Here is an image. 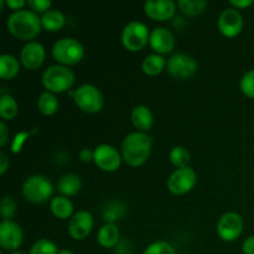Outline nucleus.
<instances>
[{
  "label": "nucleus",
  "mask_w": 254,
  "mask_h": 254,
  "mask_svg": "<svg viewBox=\"0 0 254 254\" xmlns=\"http://www.w3.org/2000/svg\"><path fill=\"white\" fill-rule=\"evenodd\" d=\"M6 27L16 39L27 42L32 41L42 29L41 16L31 9L12 11L6 19Z\"/></svg>",
  "instance_id": "f257e3e1"
},
{
  "label": "nucleus",
  "mask_w": 254,
  "mask_h": 254,
  "mask_svg": "<svg viewBox=\"0 0 254 254\" xmlns=\"http://www.w3.org/2000/svg\"><path fill=\"white\" fill-rule=\"evenodd\" d=\"M153 146V139L148 133L143 131H131L122 143L121 153L123 160L129 166H140L149 159Z\"/></svg>",
  "instance_id": "f03ea898"
},
{
  "label": "nucleus",
  "mask_w": 254,
  "mask_h": 254,
  "mask_svg": "<svg viewBox=\"0 0 254 254\" xmlns=\"http://www.w3.org/2000/svg\"><path fill=\"white\" fill-rule=\"evenodd\" d=\"M76 82V74L64 64H51L42 73V84L45 89L51 93H64L69 92Z\"/></svg>",
  "instance_id": "7ed1b4c3"
},
{
  "label": "nucleus",
  "mask_w": 254,
  "mask_h": 254,
  "mask_svg": "<svg viewBox=\"0 0 254 254\" xmlns=\"http://www.w3.org/2000/svg\"><path fill=\"white\" fill-rule=\"evenodd\" d=\"M51 54L57 64L69 67L83 60L84 46L74 37H61L52 45Z\"/></svg>",
  "instance_id": "20e7f679"
},
{
  "label": "nucleus",
  "mask_w": 254,
  "mask_h": 254,
  "mask_svg": "<svg viewBox=\"0 0 254 254\" xmlns=\"http://www.w3.org/2000/svg\"><path fill=\"white\" fill-rule=\"evenodd\" d=\"M68 94L73 98L76 106L86 113H98L103 108V94L101 89L94 84L83 83L78 88L69 91Z\"/></svg>",
  "instance_id": "39448f33"
},
{
  "label": "nucleus",
  "mask_w": 254,
  "mask_h": 254,
  "mask_svg": "<svg viewBox=\"0 0 254 254\" xmlns=\"http://www.w3.org/2000/svg\"><path fill=\"white\" fill-rule=\"evenodd\" d=\"M21 192L29 202L44 203L54 193V185L46 176L35 174L24 181Z\"/></svg>",
  "instance_id": "423d86ee"
},
{
  "label": "nucleus",
  "mask_w": 254,
  "mask_h": 254,
  "mask_svg": "<svg viewBox=\"0 0 254 254\" xmlns=\"http://www.w3.org/2000/svg\"><path fill=\"white\" fill-rule=\"evenodd\" d=\"M149 31L148 25L139 20H131L124 26L122 31V44L124 45L127 50L131 52H136L143 50L149 44Z\"/></svg>",
  "instance_id": "0eeeda50"
},
{
  "label": "nucleus",
  "mask_w": 254,
  "mask_h": 254,
  "mask_svg": "<svg viewBox=\"0 0 254 254\" xmlns=\"http://www.w3.org/2000/svg\"><path fill=\"white\" fill-rule=\"evenodd\" d=\"M198 68L197 61L191 55L185 52H176L168 59L166 69L169 73L178 79H186L192 77Z\"/></svg>",
  "instance_id": "6e6552de"
},
{
  "label": "nucleus",
  "mask_w": 254,
  "mask_h": 254,
  "mask_svg": "<svg viewBox=\"0 0 254 254\" xmlns=\"http://www.w3.org/2000/svg\"><path fill=\"white\" fill-rule=\"evenodd\" d=\"M197 183L196 171L191 166H185L174 170L166 181L168 190L174 195H185L195 188Z\"/></svg>",
  "instance_id": "1a4fd4ad"
},
{
  "label": "nucleus",
  "mask_w": 254,
  "mask_h": 254,
  "mask_svg": "<svg viewBox=\"0 0 254 254\" xmlns=\"http://www.w3.org/2000/svg\"><path fill=\"white\" fill-rule=\"evenodd\" d=\"M245 222L242 216L235 211L223 213L217 222V235L225 242H233L243 232Z\"/></svg>",
  "instance_id": "9d476101"
},
{
  "label": "nucleus",
  "mask_w": 254,
  "mask_h": 254,
  "mask_svg": "<svg viewBox=\"0 0 254 254\" xmlns=\"http://www.w3.org/2000/svg\"><path fill=\"white\" fill-rule=\"evenodd\" d=\"M93 161L101 170L114 173L121 166L123 156L116 146L111 144H99L93 149Z\"/></svg>",
  "instance_id": "9b49d317"
},
{
  "label": "nucleus",
  "mask_w": 254,
  "mask_h": 254,
  "mask_svg": "<svg viewBox=\"0 0 254 254\" xmlns=\"http://www.w3.org/2000/svg\"><path fill=\"white\" fill-rule=\"evenodd\" d=\"M24 242L22 228L12 220H2L0 223V246L2 251L16 252Z\"/></svg>",
  "instance_id": "f8f14e48"
},
{
  "label": "nucleus",
  "mask_w": 254,
  "mask_h": 254,
  "mask_svg": "<svg viewBox=\"0 0 254 254\" xmlns=\"http://www.w3.org/2000/svg\"><path fill=\"white\" fill-rule=\"evenodd\" d=\"M245 20L242 14L238 9L232 6H228L221 11L217 20L218 30L222 35L227 37H235L242 31Z\"/></svg>",
  "instance_id": "ddd939ff"
},
{
  "label": "nucleus",
  "mask_w": 254,
  "mask_h": 254,
  "mask_svg": "<svg viewBox=\"0 0 254 254\" xmlns=\"http://www.w3.org/2000/svg\"><path fill=\"white\" fill-rule=\"evenodd\" d=\"M94 220L89 211L79 210L68 221V233L73 240L82 241L88 237L93 228Z\"/></svg>",
  "instance_id": "4468645a"
},
{
  "label": "nucleus",
  "mask_w": 254,
  "mask_h": 254,
  "mask_svg": "<svg viewBox=\"0 0 254 254\" xmlns=\"http://www.w3.org/2000/svg\"><path fill=\"white\" fill-rule=\"evenodd\" d=\"M46 59V50L45 46L39 41L26 42L20 51V62L27 69H37Z\"/></svg>",
  "instance_id": "2eb2a0df"
},
{
  "label": "nucleus",
  "mask_w": 254,
  "mask_h": 254,
  "mask_svg": "<svg viewBox=\"0 0 254 254\" xmlns=\"http://www.w3.org/2000/svg\"><path fill=\"white\" fill-rule=\"evenodd\" d=\"M176 4L174 0H146L144 2V12L146 16L156 21H165L175 15Z\"/></svg>",
  "instance_id": "dca6fc26"
},
{
  "label": "nucleus",
  "mask_w": 254,
  "mask_h": 254,
  "mask_svg": "<svg viewBox=\"0 0 254 254\" xmlns=\"http://www.w3.org/2000/svg\"><path fill=\"white\" fill-rule=\"evenodd\" d=\"M149 45L155 51V54H169L175 47V36L168 27H155L150 31Z\"/></svg>",
  "instance_id": "f3484780"
},
{
  "label": "nucleus",
  "mask_w": 254,
  "mask_h": 254,
  "mask_svg": "<svg viewBox=\"0 0 254 254\" xmlns=\"http://www.w3.org/2000/svg\"><path fill=\"white\" fill-rule=\"evenodd\" d=\"M130 121L138 131L146 133L154 124V114L145 104H138L130 112Z\"/></svg>",
  "instance_id": "a211bd4d"
},
{
  "label": "nucleus",
  "mask_w": 254,
  "mask_h": 254,
  "mask_svg": "<svg viewBox=\"0 0 254 254\" xmlns=\"http://www.w3.org/2000/svg\"><path fill=\"white\" fill-rule=\"evenodd\" d=\"M97 242L103 248H116L121 242V232L116 223H104L97 232Z\"/></svg>",
  "instance_id": "6ab92c4d"
},
{
  "label": "nucleus",
  "mask_w": 254,
  "mask_h": 254,
  "mask_svg": "<svg viewBox=\"0 0 254 254\" xmlns=\"http://www.w3.org/2000/svg\"><path fill=\"white\" fill-rule=\"evenodd\" d=\"M82 188V180L81 176L77 175L74 173H68L62 175L61 178L57 181V191L60 192V195L66 196H74L76 193L79 192Z\"/></svg>",
  "instance_id": "aec40b11"
},
{
  "label": "nucleus",
  "mask_w": 254,
  "mask_h": 254,
  "mask_svg": "<svg viewBox=\"0 0 254 254\" xmlns=\"http://www.w3.org/2000/svg\"><path fill=\"white\" fill-rule=\"evenodd\" d=\"M50 210H51L52 215L55 217L60 218V220H67V218H71L73 216V203L66 196H55L54 198H51L50 201Z\"/></svg>",
  "instance_id": "412c9836"
},
{
  "label": "nucleus",
  "mask_w": 254,
  "mask_h": 254,
  "mask_svg": "<svg viewBox=\"0 0 254 254\" xmlns=\"http://www.w3.org/2000/svg\"><path fill=\"white\" fill-rule=\"evenodd\" d=\"M168 60L160 54H150L144 57L141 62V69L148 76H158L166 68Z\"/></svg>",
  "instance_id": "4be33fe9"
},
{
  "label": "nucleus",
  "mask_w": 254,
  "mask_h": 254,
  "mask_svg": "<svg viewBox=\"0 0 254 254\" xmlns=\"http://www.w3.org/2000/svg\"><path fill=\"white\" fill-rule=\"evenodd\" d=\"M42 27L47 31H59L64 26L66 16L64 12L59 9H50L41 15Z\"/></svg>",
  "instance_id": "5701e85b"
},
{
  "label": "nucleus",
  "mask_w": 254,
  "mask_h": 254,
  "mask_svg": "<svg viewBox=\"0 0 254 254\" xmlns=\"http://www.w3.org/2000/svg\"><path fill=\"white\" fill-rule=\"evenodd\" d=\"M20 71V62L14 55H0V77L2 79H11L17 76Z\"/></svg>",
  "instance_id": "b1692460"
},
{
  "label": "nucleus",
  "mask_w": 254,
  "mask_h": 254,
  "mask_svg": "<svg viewBox=\"0 0 254 254\" xmlns=\"http://www.w3.org/2000/svg\"><path fill=\"white\" fill-rule=\"evenodd\" d=\"M36 104L39 112L44 114V116H52V114H55L59 111L60 106L57 97L49 91H44L42 93H40Z\"/></svg>",
  "instance_id": "393cba45"
},
{
  "label": "nucleus",
  "mask_w": 254,
  "mask_h": 254,
  "mask_svg": "<svg viewBox=\"0 0 254 254\" xmlns=\"http://www.w3.org/2000/svg\"><path fill=\"white\" fill-rule=\"evenodd\" d=\"M19 106L11 94L1 93L0 96V117L2 121H11L17 116Z\"/></svg>",
  "instance_id": "a878e982"
},
{
  "label": "nucleus",
  "mask_w": 254,
  "mask_h": 254,
  "mask_svg": "<svg viewBox=\"0 0 254 254\" xmlns=\"http://www.w3.org/2000/svg\"><path fill=\"white\" fill-rule=\"evenodd\" d=\"M176 4L185 15L196 16L205 11L208 2L206 0H179Z\"/></svg>",
  "instance_id": "bb28decb"
},
{
  "label": "nucleus",
  "mask_w": 254,
  "mask_h": 254,
  "mask_svg": "<svg viewBox=\"0 0 254 254\" xmlns=\"http://www.w3.org/2000/svg\"><path fill=\"white\" fill-rule=\"evenodd\" d=\"M190 158V151H189L188 148H185V146L183 145L174 146L170 150V153H169V159H170L171 164H173L176 169L189 166Z\"/></svg>",
  "instance_id": "cd10ccee"
},
{
  "label": "nucleus",
  "mask_w": 254,
  "mask_h": 254,
  "mask_svg": "<svg viewBox=\"0 0 254 254\" xmlns=\"http://www.w3.org/2000/svg\"><path fill=\"white\" fill-rule=\"evenodd\" d=\"M59 248L54 241L49 238H40L31 246L29 254H59Z\"/></svg>",
  "instance_id": "c85d7f7f"
},
{
  "label": "nucleus",
  "mask_w": 254,
  "mask_h": 254,
  "mask_svg": "<svg viewBox=\"0 0 254 254\" xmlns=\"http://www.w3.org/2000/svg\"><path fill=\"white\" fill-rule=\"evenodd\" d=\"M124 206L123 203L114 201V202H109L107 207L103 210V218L106 223H114L117 220H121L122 216L124 215Z\"/></svg>",
  "instance_id": "c756f323"
},
{
  "label": "nucleus",
  "mask_w": 254,
  "mask_h": 254,
  "mask_svg": "<svg viewBox=\"0 0 254 254\" xmlns=\"http://www.w3.org/2000/svg\"><path fill=\"white\" fill-rule=\"evenodd\" d=\"M143 254H176L175 248L165 241H156L150 243L148 247L144 250Z\"/></svg>",
  "instance_id": "7c9ffc66"
},
{
  "label": "nucleus",
  "mask_w": 254,
  "mask_h": 254,
  "mask_svg": "<svg viewBox=\"0 0 254 254\" xmlns=\"http://www.w3.org/2000/svg\"><path fill=\"white\" fill-rule=\"evenodd\" d=\"M240 88L246 97L254 99V68L243 74L240 81Z\"/></svg>",
  "instance_id": "2f4dec72"
},
{
  "label": "nucleus",
  "mask_w": 254,
  "mask_h": 254,
  "mask_svg": "<svg viewBox=\"0 0 254 254\" xmlns=\"http://www.w3.org/2000/svg\"><path fill=\"white\" fill-rule=\"evenodd\" d=\"M16 212V202L11 196H4L0 201V213L4 220H11Z\"/></svg>",
  "instance_id": "473e14b6"
},
{
  "label": "nucleus",
  "mask_w": 254,
  "mask_h": 254,
  "mask_svg": "<svg viewBox=\"0 0 254 254\" xmlns=\"http://www.w3.org/2000/svg\"><path fill=\"white\" fill-rule=\"evenodd\" d=\"M51 0H27V5H29L30 9L35 12H46L47 10L51 9Z\"/></svg>",
  "instance_id": "72a5a7b5"
},
{
  "label": "nucleus",
  "mask_w": 254,
  "mask_h": 254,
  "mask_svg": "<svg viewBox=\"0 0 254 254\" xmlns=\"http://www.w3.org/2000/svg\"><path fill=\"white\" fill-rule=\"evenodd\" d=\"M27 136H29V133H24V131H21V133H17L16 135H15L14 140H12V144H11L12 153L16 154L21 150L22 144H24V141L26 140Z\"/></svg>",
  "instance_id": "f704fd0d"
},
{
  "label": "nucleus",
  "mask_w": 254,
  "mask_h": 254,
  "mask_svg": "<svg viewBox=\"0 0 254 254\" xmlns=\"http://www.w3.org/2000/svg\"><path fill=\"white\" fill-rule=\"evenodd\" d=\"M131 247L130 242L128 241H121L116 247V254H131Z\"/></svg>",
  "instance_id": "c9c22d12"
},
{
  "label": "nucleus",
  "mask_w": 254,
  "mask_h": 254,
  "mask_svg": "<svg viewBox=\"0 0 254 254\" xmlns=\"http://www.w3.org/2000/svg\"><path fill=\"white\" fill-rule=\"evenodd\" d=\"M242 251L243 254H254V235L250 236L243 241Z\"/></svg>",
  "instance_id": "e433bc0d"
},
{
  "label": "nucleus",
  "mask_w": 254,
  "mask_h": 254,
  "mask_svg": "<svg viewBox=\"0 0 254 254\" xmlns=\"http://www.w3.org/2000/svg\"><path fill=\"white\" fill-rule=\"evenodd\" d=\"M93 150L88 148H83L78 153V158L82 163H91V161H93Z\"/></svg>",
  "instance_id": "4c0bfd02"
},
{
  "label": "nucleus",
  "mask_w": 254,
  "mask_h": 254,
  "mask_svg": "<svg viewBox=\"0 0 254 254\" xmlns=\"http://www.w3.org/2000/svg\"><path fill=\"white\" fill-rule=\"evenodd\" d=\"M5 4H6L7 7L14 10V11H17V10L24 9L27 1H25V0H5Z\"/></svg>",
  "instance_id": "58836bf2"
},
{
  "label": "nucleus",
  "mask_w": 254,
  "mask_h": 254,
  "mask_svg": "<svg viewBox=\"0 0 254 254\" xmlns=\"http://www.w3.org/2000/svg\"><path fill=\"white\" fill-rule=\"evenodd\" d=\"M230 5L232 7H236V9H246V7L251 6V5H254L253 0H231Z\"/></svg>",
  "instance_id": "ea45409f"
},
{
  "label": "nucleus",
  "mask_w": 254,
  "mask_h": 254,
  "mask_svg": "<svg viewBox=\"0 0 254 254\" xmlns=\"http://www.w3.org/2000/svg\"><path fill=\"white\" fill-rule=\"evenodd\" d=\"M7 141V127L5 121L0 122V146H4Z\"/></svg>",
  "instance_id": "a19ab883"
},
{
  "label": "nucleus",
  "mask_w": 254,
  "mask_h": 254,
  "mask_svg": "<svg viewBox=\"0 0 254 254\" xmlns=\"http://www.w3.org/2000/svg\"><path fill=\"white\" fill-rule=\"evenodd\" d=\"M9 165H10V161L9 159H7L6 154L1 151V154H0V174H1V175H4V174L6 173Z\"/></svg>",
  "instance_id": "79ce46f5"
},
{
  "label": "nucleus",
  "mask_w": 254,
  "mask_h": 254,
  "mask_svg": "<svg viewBox=\"0 0 254 254\" xmlns=\"http://www.w3.org/2000/svg\"><path fill=\"white\" fill-rule=\"evenodd\" d=\"M59 254H74V253L69 250H61L59 252Z\"/></svg>",
  "instance_id": "37998d69"
},
{
  "label": "nucleus",
  "mask_w": 254,
  "mask_h": 254,
  "mask_svg": "<svg viewBox=\"0 0 254 254\" xmlns=\"http://www.w3.org/2000/svg\"><path fill=\"white\" fill-rule=\"evenodd\" d=\"M9 254H25V253L20 252V251H16V252H11V253H9Z\"/></svg>",
  "instance_id": "c03bdc74"
},
{
  "label": "nucleus",
  "mask_w": 254,
  "mask_h": 254,
  "mask_svg": "<svg viewBox=\"0 0 254 254\" xmlns=\"http://www.w3.org/2000/svg\"><path fill=\"white\" fill-rule=\"evenodd\" d=\"M253 6H254V5H253Z\"/></svg>",
  "instance_id": "a18cd8bd"
}]
</instances>
